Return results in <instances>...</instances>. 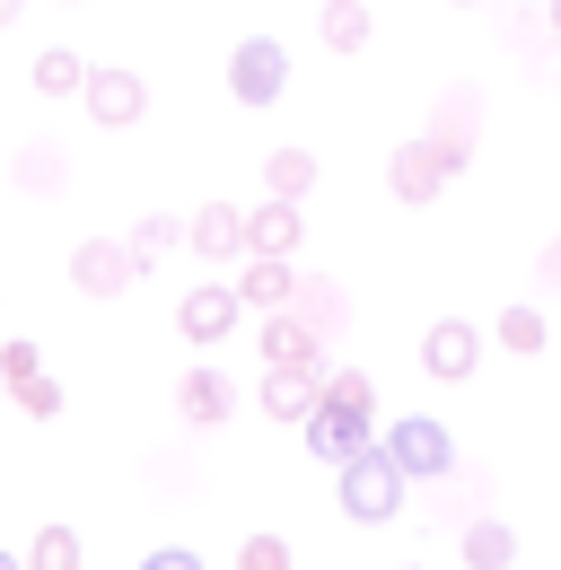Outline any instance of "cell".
I'll list each match as a JSON object with an SVG mask.
<instances>
[{"label": "cell", "mask_w": 561, "mask_h": 570, "mask_svg": "<svg viewBox=\"0 0 561 570\" xmlns=\"http://www.w3.org/2000/svg\"><path fill=\"white\" fill-rule=\"evenodd\" d=\"M334 483H343V518H360V527H386V518H404V465L386 456V448H360L351 465H334Z\"/></svg>", "instance_id": "obj_1"}, {"label": "cell", "mask_w": 561, "mask_h": 570, "mask_svg": "<svg viewBox=\"0 0 561 570\" xmlns=\"http://www.w3.org/2000/svg\"><path fill=\"white\" fill-rule=\"evenodd\" d=\"M377 448L404 465V483H439V474H456V439H447V422H430V413L395 422L386 439H377Z\"/></svg>", "instance_id": "obj_2"}, {"label": "cell", "mask_w": 561, "mask_h": 570, "mask_svg": "<svg viewBox=\"0 0 561 570\" xmlns=\"http://www.w3.org/2000/svg\"><path fill=\"white\" fill-rule=\"evenodd\" d=\"M237 316H246V298H237V282H194L185 298H176V334H185L194 352H210V343H228V334H237Z\"/></svg>", "instance_id": "obj_3"}, {"label": "cell", "mask_w": 561, "mask_h": 570, "mask_svg": "<svg viewBox=\"0 0 561 570\" xmlns=\"http://www.w3.org/2000/svg\"><path fill=\"white\" fill-rule=\"evenodd\" d=\"M280 88H289V53H280L273 36H246L228 53V97L237 106H280Z\"/></svg>", "instance_id": "obj_4"}, {"label": "cell", "mask_w": 561, "mask_h": 570, "mask_svg": "<svg viewBox=\"0 0 561 570\" xmlns=\"http://www.w3.org/2000/svg\"><path fill=\"white\" fill-rule=\"evenodd\" d=\"M132 282H140V264H132L124 237H88V246H70V289H79V298H124Z\"/></svg>", "instance_id": "obj_5"}, {"label": "cell", "mask_w": 561, "mask_h": 570, "mask_svg": "<svg viewBox=\"0 0 561 570\" xmlns=\"http://www.w3.org/2000/svg\"><path fill=\"white\" fill-rule=\"evenodd\" d=\"M421 368H430V377H447V386H456V377H474V368H483V334H474L465 316H439V325L421 334Z\"/></svg>", "instance_id": "obj_6"}, {"label": "cell", "mask_w": 561, "mask_h": 570, "mask_svg": "<svg viewBox=\"0 0 561 570\" xmlns=\"http://www.w3.org/2000/svg\"><path fill=\"white\" fill-rule=\"evenodd\" d=\"M88 124H106V132H124V124H140L149 115V88H140V71H88Z\"/></svg>", "instance_id": "obj_7"}, {"label": "cell", "mask_w": 561, "mask_h": 570, "mask_svg": "<svg viewBox=\"0 0 561 570\" xmlns=\"http://www.w3.org/2000/svg\"><path fill=\"white\" fill-rule=\"evenodd\" d=\"M185 246L203 264H246V212L237 203H203V212L185 219Z\"/></svg>", "instance_id": "obj_8"}, {"label": "cell", "mask_w": 561, "mask_h": 570, "mask_svg": "<svg viewBox=\"0 0 561 570\" xmlns=\"http://www.w3.org/2000/svg\"><path fill=\"white\" fill-rule=\"evenodd\" d=\"M474 124H483V97H474V88H456V97H447V106L430 115V132H421V141L447 158V176H456V167L474 158Z\"/></svg>", "instance_id": "obj_9"}, {"label": "cell", "mask_w": 561, "mask_h": 570, "mask_svg": "<svg viewBox=\"0 0 561 570\" xmlns=\"http://www.w3.org/2000/svg\"><path fill=\"white\" fill-rule=\"evenodd\" d=\"M298 430H307V448H316L325 465H351L360 448H377V439H368V413H343V404H316Z\"/></svg>", "instance_id": "obj_10"}, {"label": "cell", "mask_w": 561, "mask_h": 570, "mask_svg": "<svg viewBox=\"0 0 561 570\" xmlns=\"http://www.w3.org/2000/svg\"><path fill=\"white\" fill-rule=\"evenodd\" d=\"M439 185H447V158L430 141H404L386 158V194H395V203H439Z\"/></svg>", "instance_id": "obj_11"}, {"label": "cell", "mask_w": 561, "mask_h": 570, "mask_svg": "<svg viewBox=\"0 0 561 570\" xmlns=\"http://www.w3.org/2000/svg\"><path fill=\"white\" fill-rule=\"evenodd\" d=\"M456 562H465V570H509V562H518V527L474 509V518L456 527Z\"/></svg>", "instance_id": "obj_12"}, {"label": "cell", "mask_w": 561, "mask_h": 570, "mask_svg": "<svg viewBox=\"0 0 561 570\" xmlns=\"http://www.w3.org/2000/svg\"><path fill=\"white\" fill-rule=\"evenodd\" d=\"M264 360H273V368H325V334L298 325L289 307H273V316H264Z\"/></svg>", "instance_id": "obj_13"}, {"label": "cell", "mask_w": 561, "mask_h": 570, "mask_svg": "<svg viewBox=\"0 0 561 570\" xmlns=\"http://www.w3.org/2000/svg\"><path fill=\"white\" fill-rule=\"evenodd\" d=\"M325 404V368H264V413L273 422H307Z\"/></svg>", "instance_id": "obj_14"}, {"label": "cell", "mask_w": 561, "mask_h": 570, "mask_svg": "<svg viewBox=\"0 0 561 570\" xmlns=\"http://www.w3.org/2000/svg\"><path fill=\"white\" fill-rule=\"evenodd\" d=\"M176 413H185L194 430H210V422H228V413H237V386H228V377L203 360V368H185V386H176Z\"/></svg>", "instance_id": "obj_15"}, {"label": "cell", "mask_w": 561, "mask_h": 570, "mask_svg": "<svg viewBox=\"0 0 561 570\" xmlns=\"http://www.w3.org/2000/svg\"><path fill=\"white\" fill-rule=\"evenodd\" d=\"M289 289H298V264H289V255H246V264H237V298L264 307V316L289 307Z\"/></svg>", "instance_id": "obj_16"}, {"label": "cell", "mask_w": 561, "mask_h": 570, "mask_svg": "<svg viewBox=\"0 0 561 570\" xmlns=\"http://www.w3.org/2000/svg\"><path fill=\"white\" fill-rule=\"evenodd\" d=\"M298 237H307V212L298 203H264V212H246V255H298Z\"/></svg>", "instance_id": "obj_17"}, {"label": "cell", "mask_w": 561, "mask_h": 570, "mask_svg": "<svg viewBox=\"0 0 561 570\" xmlns=\"http://www.w3.org/2000/svg\"><path fill=\"white\" fill-rule=\"evenodd\" d=\"M491 343H500L509 360H535L544 343H553V325H544V307H526V298H509V307H500V325H491Z\"/></svg>", "instance_id": "obj_18"}, {"label": "cell", "mask_w": 561, "mask_h": 570, "mask_svg": "<svg viewBox=\"0 0 561 570\" xmlns=\"http://www.w3.org/2000/svg\"><path fill=\"white\" fill-rule=\"evenodd\" d=\"M264 185H273L280 203H307L316 194V149H273L264 158Z\"/></svg>", "instance_id": "obj_19"}, {"label": "cell", "mask_w": 561, "mask_h": 570, "mask_svg": "<svg viewBox=\"0 0 561 570\" xmlns=\"http://www.w3.org/2000/svg\"><path fill=\"white\" fill-rule=\"evenodd\" d=\"M124 246H132V264H140V273H149L158 255H176V246H185V219H167V212H140Z\"/></svg>", "instance_id": "obj_20"}, {"label": "cell", "mask_w": 561, "mask_h": 570, "mask_svg": "<svg viewBox=\"0 0 561 570\" xmlns=\"http://www.w3.org/2000/svg\"><path fill=\"white\" fill-rule=\"evenodd\" d=\"M88 71H97V62H79L70 45H45V53H36V88H45V97H79Z\"/></svg>", "instance_id": "obj_21"}, {"label": "cell", "mask_w": 561, "mask_h": 570, "mask_svg": "<svg viewBox=\"0 0 561 570\" xmlns=\"http://www.w3.org/2000/svg\"><path fill=\"white\" fill-rule=\"evenodd\" d=\"M289 316H298V325H316V334H334V325H343V289L298 273V289H289Z\"/></svg>", "instance_id": "obj_22"}, {"label": "cell", "mask_w": 561, "mask_h": 570, "mask_svg": "<svg viewBox=\"0 0 561 570\" xmlns=\"http://www.w3.org/2000/svg\"><path fill=\"white\" fill-rule=\"evenodd\" d=\"M79 527H36V544H27V570H79Z\"/></svg>", "instance_id": "obj_23"}, {"label": "cell", "mask_w": 561, "mask_h": 570, "mask_svg": "<svg viewBox=\"0 0 561 570\" xmlns=\"http://www.w3.org/2000/svg\"><path fill=\"white\" fill-rule=\"evenodd\" d=\"M325 45H334V53H360V45H368V0H325Z\"/></svg>", "instance_id": "obj_24"}, {"label": "cell", "mask_w": 561, "mask_h": 570, "mask_svg": "<svg viewBox=\"0 0 561 570\" xmlns=\"http://www.w3.org/2000/svg\"><path fill=\"white\" fill-rule=\"evenodd\" d=\"M62 149L53 141H36V149H18V185H27V194H62Z\"/></svg>", "instance_id": "obj_25"}, {"label": "cell", "mask_w": 561, "mask_h": 570, "mask_svg": "<svg viewBox=\"0 0 561 570\" xmlns=\"http://www.w3.org/2000/svg\"><path fill=\"white\" fill-rule=\"evenodd\" d=\"M325 404H343V413H368V422H377V386H368V368H325Z\"/></svg>", "instance_id": "obj_26"}, {"label": "cell", "mask_w": 561, "mask_h": 570, "mask_svg": "<svg viewBox=\"0 0 561 570\" xmlns=\"http://www.w3.org/2000/svg\"><path fill=\"white\" fill-rule=\"evenodd\" d=\"M237 570H298V553L264 527V535H246V544H237Z\"/></svg>", "instance_id": "obj_27"}, {"label": "cell", "mask_w": 561, "mask_h": 570, "mask_svg": "<svg viewBox=\"0 0 561 570\" xmlns=\"http://www.w3.org/2000/svg\"><path fill=\"white\" fill-rule=\"evenodd\" d=\"M0 368H9V395H18L27 377H45V352L36 343H0Z\"/></svg>", "instance_id": "obj_28"}, {"label": "cell", "mask_w": 561, "mask_h": 570, "mask_svg": "<svg viewBox=\"0 0 561 570\" xmlns=\"http://www.w3.org/2000/svg\"><path fill=\"white\" fill-rule=\"evenodd\" d=\"M18 404H27L36 422H53V413H62V377H27V386H18Z\"/></svg>", "instance_id": "obj_29"}, {"label": "cell", "mask_w": 561, "mask_h": 570, "mask_svg": "<svg viewBox=\"0 0 561 570\" xmlns=\"http://www.w3.org/2000/svg\"><path fill=\"white\" fill-rule=\"evenodd\" d=\"M140 570H203V562H194L185 544H167V553H149V562H140Z\"/></svg>", "instance_id": "obj_30"}, {"label": "cell", "mask_w": 561, "mask_h": 570, "mask_svg": "<svg viewBox=\"0 0 561 570\" xmlns=\"http://www.w3.org/2000/svg\"><path fill=\"white\" fill-rule=\"evenodd\" d=\"M535 273H544V282H561V237L544 246V264H535Z\"/></svg>", "instance_id": "obj_31"}, {"label": "cell", "mask_w": 561, "mask_h": 570, "mask_svg": "<svg viewBox=\"0 0 561 570\" xmlns=\"http://www.w3.org/2000/svg\"><path fill=\"white\" fill-rule=\"evenodd\" d=\"M544 36H553V45H561V0H553V9H544Z\"/></svg>", "instance_id": "obj_32"}, {"label": "cell", "mask_w": 561, "mask_h": 570, "mask_svg": "<svg viewBox=\"0 0 561 570\" xmlns=\"http://www.w3.org/2000/svg\"><path fill=\"white\" fill-rule=\"evenodd\" d=\"M18 9H27V0H0V27H18Z\"/></svg>", "instance_id": "obj_33"}, {"label": "cell", "mask_w": 561, "mask_h": 570, "mask_svg": "<svg viewBox=\"0 0 561 570\" xmlns=\"http://www.w3.org/2000/svg\"><path fill=\"white\" fill-rule=\"evenodd\" d=\"M0 570H27V553H0Z\"/></svg>", "instance_id": "obj_34"}, {"label": "cell", "mask_w": 561, "mask_h": 570, "mask_svg": "<svg viewBox=\"0 0 561 570\" xmlns=\"http://www.w3.org/2000/svg\"><path fill=\"white\" fill-rule=\"evenodd\" d=\"M0 395H9V368H0Z\"/></svg>", "instance_id": "obj_35"}]
</instances>
